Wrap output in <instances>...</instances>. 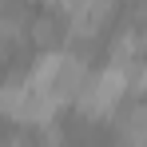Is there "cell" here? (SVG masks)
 <instances>
[{"mask_svg": "<svg viewBox=\"0 0 147 147\" xmlns=\"http://www.w3.org/2000/svg\"><path fill=\"white\" fill-rule=\"evenodd\" d=\"M84 76H88V60L84 56H76L68 48H52V52H40L32 60V68H28L24 80L36 84L56 103H72L76 92H80V84H84Z\"/></svg>", "mask_w": 147, "mask_h": 147, "instance_id": "obj_1", "label": "cell"}, {"mask_svg": "<svg viewBox=\"0 0 147 147\" xmlns=\"http://www.w3.org/2000/svg\"><path fill=\"white\" fill-rule=\"evenodd\" d=\"M123 99H127V80L115 64H103V68H88L84 76V84H80V92H76V107H80V115H88V119H103V115H111L115 107H119Z\"/></svg>", "mask_w": 147, "mask_h": 147, "instance_id": "obj_2", "label": "cell"}, {"mask_svg": "<svg viewBox=\"0 0 147 147\" xmlns=\"http://www.w3.org/2000/svg\"><path fill=\"white\" fill-rule=\"evenodd\" d=\"M60 103L52 96H44L36 84L28 80H8L0 84V115L12 123H24V127H44V123L56 119Z\"/></svg>", "mask_w": 147, "mask_h": 147, "instance_id": "obj_3", "label": "cell"}, {"mask_svg": "<svg viewBox=\"0 0 147 147\" xmlns=\"http://www.w3.org/2000/svg\"><path fill=\"white\" fill-rule=\"evenodd\" d=\"M28 36L40 44L44 52H52L60 40H64V16L56 12V4H48L40 16H32V24H28Z\"/></svg>", "mask_w": 147, "mask_h": 147, "instance_id": "obj_4", "label": "cell"}, {"mask_svg": "<svg viewBox=\"0 0 147 147\" xmlns=\"http://www.w3.org/2000/svg\"><path fill=\"white\" fill-rule=\"evenodd\" d=\"M32 143H36V147H64V127H60L56 119H52V123H44V127H36Z\"/></svg>", "mask_w": 147, "mask_h": 147, "instance_id": "obj_5", "label": "cell"}]
</instances>
